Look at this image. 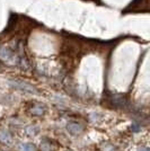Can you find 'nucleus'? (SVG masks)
<instances>
[{
	"label": "nucleus",
	"instance_id": "nucleus-10",
	"mask_svg": "<svg viewBox=\"0 0 150 151\" xmlns=\"http://www.w3.org/2000/svg\"><path fill=\"white\" fill-rule=\"evenodd\" d=\"M102 149H103V151H118L116 147L111 145V143H104Z\"/></svg>",
	"mask_w": 150,
	"mask_h": 151
},
{
	"label": "nucleus",
	"instance_id": "nucleus-9",
	"mask_svg": "<svg viewBox=\"0 0 150 151\" xmlns=\"http://www.w3.org/2000/svg\"><path fill=\"white\" fill-rule=\"evenodd\" d=\"M41 150L42 151H52V145L48 140H44L41 142Z\"/></svg>",
	"mask_w": 150,
	"mask_h": 151
},
{
	"label": "nucleus",
	"instance_id": "nucleus-7",
	"mask_svg": "<svg viewBox=\"0 0 150 151\" xmlns=\"http://www.w3.org/2000/svg\"><path fill=\"white\" fill-rule=\"evenodd\" d=\"M38 132H40V127L36 125H30L25 129V133L26 134H28V135H31V137L36 135Z\"/></svg>",
	"mask_w": 150,
	"mask_h": 151
},
{
	"label": "nucleus",
	"instance_id": "nucleus-8",
	"mask_svg": "<svg viewBox=\"0 0 150 151\" xmlns=\"http://www.w3.org/2000/svg\"><path fill=\"white\" fill-rule=\"evenodd\" d=\"M20 148V151H36V148L33 143H22L19 145Z\"/></svg>",
	"mask_w": 150,
	"mask_h": 151
},
{
	"label": "nucleus",
	"instance_id": "nucleus-2",
	"mask_svg": "<svg viewBox=\"0 0 150 151\" xmlns=\"http://www.w3.org/2000/svg\"><path fill=\"white\" fill-rule=\"evenodd\" d=\"M0 60L10 63V64H15V63L19 62V59L15 54V52L10 50L9 47H6V46H0Z\"/></svg>",
	"mask_w": 150,
	"mask_h": 151
},
{
	"label": "nucleus",
	"instance_id": "nucleus-11",
	"mask_svg": "<svg viewBox=\"0 0 150 151\" xmlns=\"http://www.w3.org/2000/svg\"><path fill=\"white\" fill-rule=\"evenodd\" d=\"M138 151H149V149H148V148H146V147H142V148H140Z\"/></svg>",
	"mask_w": 150,
	"mask_h": 151
},
{
	"label": "nucleus",
	"instance_id": "nucleus-3",
	"mask_svg": "<svg viewBox=\"0 0 150 151\" xmlns=\"http://www.w3.org/2000/svg\"><path fill=\"white\" fill-rule=\"evenodd\" d=\"M85 127L79 122H69L67 124V131L72 135H80L84 132Z\"/></svg>",
	"mask_w": 150,
	"mask_h": 151
},
{
	"label": "nucleus",
	"instance_id": "nucleus-4",
	"mask_svg": "<svg viewBox=\"0 0 150 151\" xmlns=\"http://www.w3.org/2000/svg\"><path fill=\"white\" fill-rule=\"evenodd\" d=\"M111 103L113 104V106L119 107V108H124L128 105V99L125 98L123 95L119 94H113L111 96Z\"/></svg>",
	"mask_w": 150,
	"mask_h": 151
},
{
	"label": "nucleus",
	"instance_id": "nucleus-6",
	"mask_svg": "<svg viewBox=\"0 0 150 151\" xmlns=\"http://www.w3.org/2000/svg\"><path fill=\"white\" fill-rule=\"evenodd\" d=\"M13 140V135L8 130H0V141L4 143H10Z\"/></svg>",
	"mask_w": 150,
	"mask_h": 151
},
{
	"label": "nucleus",
	"instance_id": "nucleus-1",
	"mask_svg": "<svg viewBox=\"0 0 150 151\" xmlns=\"http://www.w3.org/2000/svg\"><path fill=\"white\" fill-rule=\"evenodd\" d=\"M9 85L14 87V88L18 89L20 91H24L27 94H38V89L36 87H34L33 85L28 83L23 80H9Z\"/></svg>",
	"mask_w": 150,
	"mask_h": 151
},
{
	"label": "nucleus",
	"instance_id": "nucleus-5",
	"mask_svg": "<svg viewBox=\"0 0 150 151\" xmlns=\"http://www.w3.org/2000/svg\"><path fill=\"white\" fill-rule=\"evenodd\" d=\"M46 113V106L42 103H38L35 105H33L31 108V114L34 116H42Z\"/></svg>",
	"mask_w": 150,
	"mask_h": 151
}]
</instances>
